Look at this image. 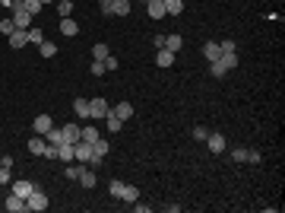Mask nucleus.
<instances>
[{
  "label": "nucleus",
  "mask_w": 285,
  "mask_h": 213,
  "mask_svg": "<svg viewBox=\"0 0 285 213\" xmlns=\"http://www.w3.org/2000/svg\"><path fill=\"white\" fill-rule=\"evenodd\" d=\"M98 137H101V134H98V128H83V140H86V143H95Z\"/></svg>",
  "instance_id": "obj_32"
},
{
  "label": "nucleus",
  "mask_w": 285,
  "mask_h": 213,
  "mask_svg": "<svg viewBox=\"0 0 285 213\" xmlns=\"http://www.w3.org/2000/svg\"><path fill=\"white\" fill-rule=\"evenodd\" d=\"M206 146H209V153H225V137H222V134H209Z\"/></svg>",
  "instance_id": "obj_12"
},
{
  "label": "nucleus",
  "mask_w": 285,
  "mask_h": 213,
  "mask_svg": "<svg viewBox=\"0 0 285 213\" xmlns=\"http://www.w3.org/2000/svg\"><path fill=\"white\" fill-rule=\"evenodd\" d=\"M0 165H3V169H13V156H0Z\"/></svg>",
  "instance_id": "obj_43"
},
{
  "label": "nucleus",
  "mask_w": 285,
  "mask_h": 213,
  "mask_svg": "<svg viewBox=\"0 0 285 213\" xmlns=\"http://www.w3.org/2000/svg\"><path fill=\"white\" fill-rule=\"evenodd\" d=\"M146 10H149V16H152V19L168 16V13H165V3H162V0H149V3H146Z\"/></svg>",
  "instance_id": "obj_16"
},
{
  "label": "nucleus",
  "mask_w": 285,
  "mask_h": 213,
  "mask_svg": "<svg viewBox=\"0 0 285 213\" xmlns=\"http://www.w3.org/2000/svg\"><path fill=\"white\" fill-rule=\"evenodd\" d=\"M108 54H111V48H108V45L105 42H98V45H92V57H95V61H105V57Z\"/></svg>",
  "instance_id": "obj_24"
},
{
  "label": "nucleus",
  "mask_w": 285,
  "mask_h": 213,
  "mask_svg": "<svg viewBox=\"0 0 285 213\" xmlns=\"http://www.w3.org/2000/svg\"><path fill=\"white\" fill-rule=\"evenodd\" d=\"M219 48L222 51H235V42H232V38H225V42H219Z\"/></svg>",
  "instance_id": "obj_41"
},
{
  "label": "nucleus",
  "mask_w": 285,
  "mask_h": 213,
  "mask_svg": "<svg viewBox=\"0 0 285 213\" xmlns=\"http://www.w3.org/2000/svg\"><path fill=\"white\" fill-rule=\"evenodd\" d=\"M13 29H16L13 19H0V35H13Z\"/></svg>",
  "instance_id": "obj_35"
},
{
  "label": "nucleus",
  "mask_w": 285,
  "mask_h": 213,
  "mask_svg": "<svg viewBox=\"0 0 285 213\" xmlns=\"http://www.w3.org/2000/svg\"><path fill=\"white\" fill-rule=\"evenodd\" d=\"M111 111V105L105 102V99H89V118H95V121H105V115Z\"/></svg>",
  "instance_id": "obj_2"
},
{
  "label": "nucleus",
  "mask_w": 285,
  "mask_h": 213,
  "mask_svg": "<svg viewBox=\"0 0 285 213\" xmlns=\"http://www.w3.org/2000/svg\"><path fill=\"white\" fill-rule=\"evenodd\" d=\"M10 19H13V26H16V29H29L35 16H32V13L23 6V0H13V16Z\"/></svg>",
  "instance_id": "obj_1"
},
{
  "label": "nucleus",
  "mask_w": 285,
  "mask_h": 213,
  "mask_svg": "<svg viewBox=\"0 0 285 213\" xmlns=\"http://www.w3.org/2000/svg\"><path fill=\"white\" fill-rule=\"evenodd\" d=\"M92 77H101V73H105V64H101V61H92Z\"/></svg>",
  "instance_id": "obj_37"
},
{
  "label": "nucleus",
  "mask_w": 285,
  "mask_h": 213,
  "mask_svg": "<svg viewBox=\"0 0 285 213\" xmlns=\"http://www.w3.org/2000/svg\"><path fill=\"white\" fill-rule=\"evenodd\" d=\"M133 3L130 0H111V16H130Z\"/></svg>",
  "instance_id": "obj_9"
},
{
  "label": "nucleus",
  "mask_w": 285,
  "mask_h": 213,
  "mask_svg": "<svg viewBox=\"0 0 285 213\" xmlns=\"http://www.w3.org/2000/svg\"><path fill=\"white\" fill-rule=\"evenodd\" d=\"M120 201H124V204L140 201V188H137V185H124V191H120Z\"/></svg>",
  "instance_id": "obj_17"
},
{
  "label": "nucleus",
  "mask_w": 285,
  "mask_h": 213,
  "mask_svg": "<svg viewBox=\"0 0 285 213\" xmlns=\"http://www.w3.org/2000/svg\"><path fill=\"white\" fill-rule=\"evenodd\" d=\"M209 73H213V77H225V73H228V67H225L222 61H213V67H209Z\"/></svg>",
  "instance_id": "obj_33"
},
{
  "label": "nucleus",
  "mask_w": 285,
  "mask_h": 213,
  "mask_svg": "<svg viewBox=\"0 0 285 213\" xmlns=\"http://www.w3.org/2000/svg\"><path fill=\"white\" fill-rule=\"evenodd\" d=\"M89 156H92V143L79 140L76 143V162H89Z\"/></svg>",
  "instance_id": "obj_20"
},
{
  "label": "nucleus",
  "mask_w": 285,
  "mask_h": 213,
  "mask_svg": "<svg viewBox=\"0 0 285 213\" xmlns=\"http://www.w3.org/2000/svg\"><path fill=\"white\" fill-rule=\"evenodd\" d=\"M60 131H64V143H79V140H83V128H79L76 121L64 124V128H60Z\"/></svg>",
  "instance_id": "obj_3"
},
{
  "label": "nucleus",
  "mask_w": 285,
  "mask_h": 213,
  "mask_svg": "<svg viewBox=\"0 0 285 213\" xmlns=\"http://www.w3.org/2000/svg\"><path fill=\"white\" fill-rule=\"evenodd\" d=\"M57 13H60V19L70 16V13H73V0H57Z\"/></svg>",
  "instance_id": "obj_29"
},
{
  "label": "nucleus",
  "mask_w": 285,
  "mask_h": 213,
  "mask_svg": "<svg viewBox=\"0 0 285 213\" xmlns=\"http://www.w3.org/2000/svg\"><path fill=\"white\" fill-rule=\"evenodd\" d=\"M38 51H42V57H54V54H57V45H54V42H48V38H45V42L38 45Z\"/></svg>",
  "instance_id": "obj_27"
},
{
  "label": "nucleus",
  "mask_w": 285,
  "mask_h": 213,
  "mask_svg": "<svg viewBox=\"0 0 285 213\" xmlns=\"http://www.w3.org/2000/svg\"><path fill=\"white\" fill-rule=\"evenodd\" d=\"M108 191H111V197H120V191H124V182H111V185H108Z\"/></svg>",
  "instance_id": "obj_36"
},
{
  "label": "nucleus",
  "mask_w": 285,
  "mask_h": 213,
  "mask_svg": "<svg viewBox=\"0 0 285 213\" xmlns=\"http://www.w3.org/2000/svg\"><path fill=\"white\" fill-rule=\"evenodd\" d=\"M101 3V13H105V16H111V0H98Z\"/></svg>",
  "instance_id": "obj_42"
},
{
  "label": "nucleus",
  "mask_w": 285,
  "mask_h": 213,
  "mask_svg": "<svg viewBox=\"0 0 285 213\" xmlns=\"http://www.w3.org/2000/svg\"><path fill=\"white\" fill-rule=\"evenodd\" d=\"M105 124H108V131H114V134H118V131H124V121H120L114 111H108V115H105Z\"/></svg>",
  "instance_id": "obj_23"
},
{
  "label": "nucleus",
  "mask_w": 285,
  "mask_h": 213,
  "mask_svg": "<svg viewBox=\"0 0 285 213\" xmlns=\"http://www.w3.org/2000/svg\"><path fill=\"white\" fill-rule=\"evenodd\" d=\"M155 64H159V67H171V64H174V51L159 48V54H155Z\"/></svg>",
  "instance_id": "obj_18"
},
{
  "label": "nucleus",
  "mask_w": 285,
  "mask_h": 213,
  "mask_svg": "<svg viewBox=\"0 0 285 213\" xmlns=\"http://www.w3.org/2000/svg\"><path fill=\"white\" fill-rule=\"evenodd\" d=\"M232 159H235V162H247V150H244V146H235V150H232Z\"/></svg>",
  "instance_id": "obj_34"
},
{
  "label": "nucleus",
  "mask_w": 285,
  "mask_h": 213,
  "mask_svg": "<svg viewBox=\"0 0 285 213\" xmlns=\"http://www.w3.org/2000/svg\"><path fill=\"white\" fill-rule=\"evenodd\" d=\"M57 159L60 162H76V143H60L57 146Z\"/></svg>",
  "instance_id": "obj_6"
},
{
  "label": "nucleus",
  "mask_w": 285,
  "mask_h": 213,
  "mask_svg": "<svg viewBox=\"0 0 285 213\" xmlns=\"http://www.w3.org/2000/svg\"><path fill=\"white\" fill-rule=\"evenodd\" d=\"M23 6H25V10H29L32 13V16H38V13H42V0H23Z\"/></svg>",
  "instance_id": "obj_28"
},
{
  "label": "nucleus",
  "mask_w": 285,
  "mask_h": 213,
  "mask_svg": "<svg viewBox=\"0 0 285 213\" xmlns=\"http://www.w3.org/2000/svg\"><path fill=\"white\" fill-rule=\"evenodd\" d=\"M222 64H225L228 70H235L238 67V51H222V57H219Z\"/></svg>",
  "instance_id": "obj_25"
},
{
  "label": "nucleus",
  "mask_w": 285,
  "mask_h": 213,
  "mask_svg": "<svg viewBox=\"0 0 285 213\" xmlns=\"http://www.w3.org/2000/svg\"><path fill=\"white\" fill-rule=\"evenodd\" d=\"M3 207L10 210V213H25V210H29V204H25V201H23V197H19V194H10V197H6V201H3Z\"/></svg>",
  "instance_id": "obj_5"
},
{
  "label": "nucleus",
  "mask_w": 285,
  "mask_h": 213,
  "mask_svg": "<svg viewBox=\"0 0 285 213\" xmlns=\"http://www.w3.org/2000/svg\"><path fill=\"white\" fill-rule=\"evenodd\" d=\"M10 182H13L10 169H3V165H0V185H10Z\"/></svg>",
  "instance_id": "obj_38"
},
{
  "label": "nucleus",
  "mask_w": 285,
  "mask_h": 213,
  "mask_svg": "<svg viewBox=\"0 0 285 213\" xmlns=\"http://www.w3.org/2000/svg\"><path fill=\"white\" fill-rule=\"evenodd\" d=\"M25 35H29V45H42L45 42V32L42 29H29Z\"/></svg>",
  "instance_id": "obj_30"
},
{
  "label": "nucleus",
  "mask_w": 285,
  "mask_h": 213,
  "mask_svg": "<svg viewBox=\"0 0 285 213\" xmlns=\"http://www.w3.org/2000/svg\"><path fill=\"white\" fill-rule=\"evenodd\" d=\"M111 111L120 118V121H130V118H133V105H130V102H118Z\"/></svg>",
  "instance_id": "obj_14"
},
{
  "label": "nucleus",
  "mask_w": 285,
  "mask_h": 213,
  "mask_svg": "<svg viewBox=\"0 0 285 213\" xmlns=\"http://www.w3.org/2000/svg\"><path fill=\"white\" fill-rule=\"evenodd\" d=\"M25 204H29V210H35V213H42L45 207H48V197H45V191H32L29 197H25Z\"/></svg>",
  "instance_id": "obj_4"
},
{
  "label": "nucleus",
  "mask_w": 285,
  "mask_h": 213,
  "mask_svg": "<svg viewBox=\"0 0 285 213\" xmlns=\"http://www.w3.org/2000/svg\"><path fill=\"white\" fill-rule=\"evenodd\" d=\"M45 150H48V140H45L42 134H35L29 140V153H32V156H45Z\"/></svg>",
  "instance_id": "obj_10"
},
{
  "label": "nucleus",
  "mask_w": 285,
  "mask_h": 213,
  "mask_svg": "<svg viewBox=\"0 0 285 213\" xmlns=\"http://www.w3.org/2000/svg\"><path fill=\"white\" fill-rule=\"evenodd\" d=\"M73 111H76V118H83V121H89V99H79L73 102Z\"/></svg>",
  "instance_id": "obj_15"
},
{
  "label": "nucleus",
  "mask_w": 285,
  "mask_h": 213,
  "mask_svg": "<svg viewBox=\"0 0 285 213\" xmlns=\"http://www.w3.org/2000/svg\"><path fill=\"white\" fill-rule=\"evenodd\" d=\"M32 128H35V134H42V137H45L48 131L54 128V124H51V115H38L35 121H32Z\"/></svg>",
  "instance_id": "obj_11"
},
{
  "label": "nucleus",
  "mask_w": 285,
  "mask_h": 213,
  "mask_svg": "<svg viewBox=\"0 0 285 213\" xmlns=\"http://www.w3.org/2000/svg\"><path fill=\"white\" fill-rule=\"evenodd\" d=\"M42 3H54V0H42Z\"/></svg>",
  "instance_id": "obj_44"
},
{
  "label": "nucleus",
  "mask_w": 285,
  "mask_h": 213,
  "mask_svg": "<svg viewBox=\"0 0 285 213\" xmlns=\"http://www.w3.org/2000/svg\"><path fill=\"white\" fill-rule=\"evenodd\" d=\"M29 29H13V35H6V42H10V48H25L29 45V35H25Z\"/></svg>",
  "instance_id": "obj_7"
},
{
  "label": "nucleus",
  "mask_w": 285,
  "mask_h": 213,
  "mask_svg": "<svg viewBox=\"0 0 285 213\" xmlns=\"http://www.w3.org/2000/svg\"><path fill=\"white\" fill-rule=\"evenodd\" d=\"M203 54H206V61H209V64H213V61H219V57H222L219 42H206V45H203Z\"/></svg>",
  "instance_id": "obj_13"
},
{
  "label": "nucleus",
  "mask_w": 285,
  "mask_h": 213,
  "mask_svg": "<svg viewBox=\"0 0 285 213\" xmlns=\"http://www.w3.org/2000/svg\"><path fill=\"white\" fill-rule=\"evenodd\" d=\"M181 45H184V38H181V35H165V48L168 51H181Z\"/></svg>",
  "instance_id": "obj_26"
},
{
  "label": "nucleus",
  "mask_w": 285,
  "mask_h": 213,
  "mask_svg": "<svg viewBox=\"0 0 285 213\" xmlns=\"http://www.w3.org/2000/svg\"><path fill=\"white\" fill-rule=\"evenodd\" d=\"M162 3H165V13H168V16L184 13V0H162Z\"/></svg>",
  "instance_id": "obj_22"
},
{
  "label": "nucleus",
  "mask_w": 285,
  "mask_h": 213,
  "mask_svg": "<svg viewBox=\"0 0 285 213\" xmlns=\"http://www.w3.org/2000/svg\"><path fill=\"white\" fill-rule=\"evenodd\" d=\"M60 32H64V35H67V38H73V35H76V32H79V26H76V23H73V19H70V16H64V19H60Z\"/></svg>",
  "instance_id": "obj_21"
},
{
  "label": "nucleus",
  "mask_w": 285,
  "mask_h": 213,
  "mask_svg": "<svg viewBox=\"0 0 285 213\" xmlns=\"http://www.w3.org/2000/svg\"><path fill=\"white\" fill-rule=\"evenodd\" d=\"M32 191H35V185H32L29 178H19V182H13V194H19V197H23V201H25V197L32 194Z\"/></svg>",
  "instance_id": "obj_8"
},
{
  "label": "nucleus",
  "mask_w": 285,
  "mask_h": 213,
  "mask_svg": "<svg viewBox=\"0 0 285 213\" xmlns=\"http://www.w3.org/2000/svg\"><path fill=\"white\" fill-rule=\"evenodd\" d=\"M193 137H196V140H206L209 131H206V128H193Z\"/></svg>",
  "instance_id": "obj_40"
},
{
  "label": "nucleus",
  "mask_w": 285,
  "mask_h": 213,
  "mask_svg": "<svg viewBox=\"0 0 285 213\" xmlns=\"http://www.w3.org/2000/svg\"><path fill=\"white\" fill-rule=\"evenodd\" d=\"M95 182H98V178H95V169L86 165V169L79 172V185H83V188H95Z\"/></svg>",
  "instance_id": "obj_19"
},
{
  "label": "nucleus",
  "mask_w": 285,
  "mask_h": 213,
  "mask_svg": "<svg viewBox=\"0 0 285 213\" xmlns=\"http://www.w3.org/2000/svg\"><path fill=\"white\" fill-rule=\"evenodd\" d=\"M101 64H105V70H118V57H111V54H108Z\"/></svg>",
  "instance_id": "obj_39"
},
{
  "label": "nucleus",
  "mask_w": 285,
  "mask_h": 213,
  "mask_svg": "<svg viewBox=\"0 0 285 213\" xmlns=\"http://www.w3.org/2000/svg\"><path fill=\"white\" fill-rule=\"evenodd\" d=\"M108 150H111V146H108V140H101V137L92 143V153H98V156H108Z\"/></svg>",
  "instance_id": "obj_31"
}]
</instances>
